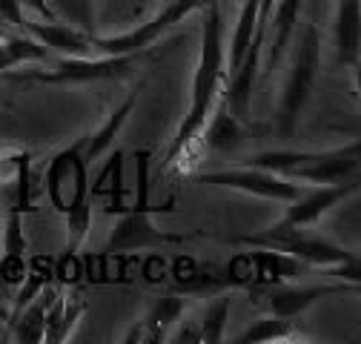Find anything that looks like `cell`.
Segmentation results:
<instances>
[{"instance_id":"cell-25","label":"cell","mask_w":361,"mask_h":344,"mask_svg":"<svg viewBox=\"0 0 361 344\" xmlns=\"http://www.w3.org/2000/svg\"><path fill=\"white\" fill-rule=\"evenodd\" d=\"M227 316H230V295L221 293L218 301L204 310V319L198 321V341L204 344H218L224 341V327H227Z\"/></svg>"},{"instance_id":"cell-23","label":"cell","mask_w":361,"mask_h":344,"mask_svg":"<svg viewBox=\"0 0 361 344\" xmlns=\"http://www.w3.org/2000/svg\"><path fill=\"white\" fill-rule=\"evenodd\" d=\"M295 333V319H281V316H264L258 321H252L241 336L238 341L241 344H269V341H284V338H293Z\"/></svg>"},{"instance_id":"cell-18","label":"cell","mask_w":361,"mask_h":344,"mask_svg":"<svg viewBox=\"0 0 361 344\" xmlns=\"http://www.w3.org/2000/svg\"><path fill=\"white\" fill-rule=\"evenodd\" d=\"M0 169L9 172L15 181V204L9 209L18 212H35V169H32V155L26 149H12L0 155Z\"/></svg>"},{"instance_id":"cell-4","label":"cell","mask_w":361,"mask_h":344,"mask_svg":"<svg viewBox=\"0 0 361 344\" xmlns=\"http://www.w3.org/2000/svg\"><path fill=\"white\" fill-rule=\"evenodd\" d=\"M358 158H361V144L347 141L333 149H315V152H301V149H267L258 155H250L244 164L247 166H261L276 172L290 181H307V184H341L353 181L358 172Z\"/></svg>"},{"instance_id":"cell-2","label":"cell","mask_w":361,"mask_h":344,"mask_svg":"<svg viewBox=\"0 0 361 344\" xmlns=\"http://www.w3.org/2000/svg\"><path fill=\"white\" fill-rule=\"evenodd\" d=\"M89 164L83 155L80 138L61 149L47 169V192L52 207L66 219V255H78L80 244L89 235L92 221V195H89Z\"/></svg>"},{"instance_id":"cell-26","label":"cell","mask_w":361,"mask_h":344,"mask_svg":"<svg viewBox=\"0 0 361 344\" xmlns=\"http://www.w3.org/2000/svg\"><path fill=\"white\" fill-rule=\"evenodd\" d=\"M0 241H4V250H0V255H26V233H23V212L18 209H9L6 212V224H4V235H0Z\"/></svg>"},{"instance_id":"cell-29","label":"cell","mask_w":361,"mask_h":344,"mask_svg":"<svg viewBox=\"0 0 361 344\" xmlns=\"http://www.w3.org/2000/svg\"><path fill=\"white\" fill-rule=\"evenodd\" d=\"M207 4H218V6H221V0H207Z\"/></svg>"},{"instance_id":"cell-14","label":"cell","mask_w":361,"mask_h":344,"mask_svg":"<svg viewBox=\"0 0 361 344\" xmlns=\"http://www.w3.org/2000/svg\"><path fill=\"white\" fill-rule=\"evenodd\" d=\"M301 9H304V0H276L273 6V15H269V26H267V61H264V72L258 75L261 80L267 75H273L290 47V40L295 35V26H298V18H301Z\"/></svg>"},{"instance_id":"cell-22","label":"cell","mask_w":361,"mask_h":344,"mask_svg":"<svg viewBox=\"0 0 361 344\" xmlns=\"http://www.w3.org/2000/svg\"><path fill=\"white\" fill-rule=\"evenodd\" d=\"M255 12H258V0H244L238 20H235L233 40H230L227 52H224V72H227V78L238 69V63L244 61V55L250 49V40H252V32H255Z\"/></svg>"},{"instance_id":"cell-7","label":"cell","mask_w":361,"mask_h":344,"mask_svg":"<svg viewBox=\"0 0 361 344\" xmlns=\"http://www.w3.org/2000/svg\"><path fill=\"white\" fill-rule=\"evenodd\" d=\"M207 6V0H169L161 6V12L149 20L121 35H92L95 55H135V52H149L155 43L184 20L187 15Z\"/></svg>"},{"instance_id":"cell-9","label":"cell","mask_w":361,"mask_h":344,"mask_svg":"<svg viewBox=\"0 0 361 344\" xmlns=\"http://www.w3.org/2000/svg\"><path fill=\"white\" fill-rule=\"evenodd\" d=\"M172 207H123L121 219L115 221L109 241H106V255H123V252H135V250H147V247H158V244H169V241H184L180 235H166L152 224V212H166Z\"/></svg>"},{"instance_id":"cell-16","label":"cell","mask_w":361,"mask_h":344,"mask_svg":"<svg viewBox=\"0 0 361 344\" xmlns=\"http://www.w3.org/2000/svg\"><path fill=\"white\" fill-rule=\"evenodd\" d=\"M83 310H86V301L80 295H69L63 287L52 284L49 307H47V336H43V341H66L75 324L80 321Z\"/></svg>"},{"instance_id":"cell-1","label":"cell","mask_w":361,"mask_h":344,"mask_svg":"<svg viewBox=\"0 0 361 344\" xmlns=\"http://www.w3.org/2000/svg\"><path fill=\"white\" fill-rule=\"evenodd\" d=\"M207 18L201 23V55H198V69L192 78V101L187 115L180 118L178 129H175V138L166 147L164 172H175L180 158H192V152L201 144L204 135V126L207 118L218 101V95L224 92V83H227V72H224V20H221V6L218 4H207L204 6Z\"/></svg>"},{"instance_id":"cell-19","label":"cell","mask_w":361,"mask_h":344,"mask_svg":"<svg viewBox=\"0 0 361 344\" xmlns=\"http://www.w3.org/2000/svg\"><path fill=\"white\" fill-rule=\"evenodd\" d=\"M49 295H52V284L47 290H40L18 316H12V336H15V341H20V344H37V341H43V336H47Z\"/></svg>"},{"instance_id":"cell-30","label":"cell","mask_w":361,"mask_h":344,"mask_svg":"<svg viewBox=\"0 0 361 344\" xmlns=\"http://www.w3.org/2000/svg\"><path fill=\"white\" fill-rule=\"evenodd\" d=\"M164 4H169V0H164Z\"/></svg>"},{"instance_id":"cell-5","label":"cell","mask_w":361,"mask_h":344,"mask_svg":"<svg viewBox=\"0 0 361 344\" xmlns=\"http://www.w3.org/2000/svg\"><path fill=\"white\" fill-rule=\"evenodd\" d=\"M319 63H322V35L319 26L310 23L301 29L295 40V52L290 61V72L281 86V98H279V133L293 135L295 123L312 95L315 78H319Z\"/></svg>"},{"instance_id":"cell-6","label":"cell","mask_w":361,"mask_h":344,"mask_svg":"<svg viewBox=\"0 0 361 344\" xmlns=\"http://www.w3.org/2000/svg\"><path fill=\"white\" fill-rule=\"evenodd\" d=\"M147 52L135 55H86V58H55L49 69H32L15 75L23 83H47V86H86L101 80L126 78L144 61Z\"/></svg>"},{"instance_id":"cell-13","label":"cell","mask_w":361,"mask_h":344,"mask_svg":"<svg viewBox=\"0 0 361 344\" xmlns=\"http://www.w3.org/2000/svg\"><path fill=\"white\" fill-rule=\"evenodd\" d=\"M37 43H43L55 58H86L95 55L92 35L80 32L78 26H69L63 20H26L23 26Z\"/></svg>"},{"instance_id":"cell-10","label":"cell","mask_w":361,"mask_h":344,"mask_svg":"<svg viewBox=\"0 0 361 344\" xmlns=\"http://www.w3.org/2000/svg\"><path fill=\"white\" fill-rule=\"evenodd\" d=\"M358 192V184L355 178L353 181H341V184H315L312 190H301L293 201H287L284 207V215L276 221V224H269V227H276V230H293V227H312L319 219H324V215L338 207L344 198L355 195Z\"/></svg>"},{"instance_id":"cell-27","label":"cell","mask_w":361,"mask_h":344,"mask_svg":"<svg viewBox=\"0 0 361 344\" xmlns=\"http://www.w3.org/2000/svg\"><path fill=\"white\" fill-rule=\"evenodd\" d=\"M26 20H29V12L20 6V0H0V23L23 29Z\"/></svg>"},{"instance_id":"cell-15","label":"cell","mask_w":361,"mask_h":344,"mask_svg":"<svg viewBox=\"0 0 361 344\" xmlns=\"http://www.w3.org/2000/svg\"><path fill=\"white\" fill-rule=\"evenodd\" d=\"M333 47L336 63L347 69H358L361 55V0H338L333 20Z\"/></svg>"},{"instance_id":"cell-28","label":"cell","mask_w":361,"mask_h":344,"mask_svg":"<svg viewBox=\"0 0 361 344\" xmlns=\"http://www.w3.org/2000/svg\"><path fill=\"white\" fill-rule=\"evenodd\" d=\"M20 6H23L26 12L37 15L40 20H58V18H55V12L49 9V4H47V0H20Z\"/></svg>"},{"instance_id":"cell-11","label":"cell","mask_w":361,"mask_h":344,"mask_svg":"<svg viewBox=\"0 0 361 344\" xmlns=\"http://www.w3.org/2000/svg\"><path fill=\"white\" fill-rule=\"evenodd\" d=\"M258 287V284H255ZM341 290H353V284H312V287H301L293 281H281V284H264L255 290V295L264 298L267 310L281 319H298L304 316L315 301H322L333 293Z\"/></svg>"},{"instance_id":"cell-12","label":"cell","mask_w":361,"mask_h":344,"mask_svg":"<svg viewBox=\"0 0 361 344\" xmlns=\"http://www.w3.org/2000/svg\"><path fill=\"white\" fill-rule=\"evenodd\" d=\"M184 307H187V301L180 295H175V293L161 295L155 305L135 321V327L123 336V341H129V344H161V341H166L172 327L180 324Z\"/></svg>"},{"instance_id":"cell-24","label":"cell","mask_w":361,"mask_h":344,"mask_svg":"<svg viewBox=\"0 0 361 344\" xmlns=\"http://www.w3.org/2000/svg\"><path fill=\"white\" fill-rule=\"evenodd\" d=\"M49 9L55 12L58 20L78 26L86 35H95L98 18H95V0H47Z\"/></svg>"},{"instance_id":"cell-8","label":"cell","mask_w":361,"mask_h":344,"mask_svg":"<svg viewBox=\"0 0 361 344\" xmlns=\"http://www.w3.org/2000/svg\"><path fill=\"white\" fill-rule=\"evenodd\" d=\"M195 181L207 184V187H221V190H238L252 198H267V201H279V204H287L301 192L298 181L281 178L269 169L247 166V164L233 166V169H218V172H201V176H195Z\"/></svg>"},{"instance_id":"cell-17","label":"cell","mask_w":361,"mask_h":344,"mask_svg":"<svg viewBox=\"0 0 361 344\" xmlns=\"http://www.w3.org/2000/svg\"><path fill=\"white\" fill-rule=\"evenodd\" d=\"M201 138H204L207 147H212L218 152H230V149H235L244 141V126L230 112L227 95H224V92L218 95V101H215V106H212V112L207 118V126H204V135Z\"/></svg>"},{"instance_id":"cell-21","label":"cell","mask_w":361,"mask_h":344,"mask_svg":"<svg viewBox=\"0 0 361 344\" xmlns=\"http://www.w3.org/2000/svg\"><path fill=\"white\" fill-rule=\"evenodd\" d=\"M49 49L37 43L32 35H6L0 32V72H9L20 63H40L49 61Z\"/></svg>"},{"instance_id":"cell-20","label":"cell","mask_w":361,"mask_h":344,"mask_svg":"<svg viewBox=\"0 0 361 344\" xmlns=\"http://www.w3.org/2000/svg\"><path fill=\"white\" fill-rule=\"evenodd\" d=\"M135 101H138V95H129L95 133H89L86 138H80V144H83V155H86V161L92 164V161H98L112 144H115V138H118V133L126 126V121H129V115H132V109H135Z\"/></svg>"},{"instance_id":"cell-3","label":"cell","mask_w":361,"mask_h":344,"mask_svg":"<svg viewBox=\"0 0 361 344\" xmlns=\"http://www.w3.org/2000/svg\"><path fill=\"white\" fill-rule=\"evenodd\" d=\"M235 244H247V247H264V250H279L287 252L298 262L310 264L312 270H322L333 278H341L344 284L358 287L361 281V267H358V255L347 252L344 247H338L336 241L324 238V235H312L304 227H293V230H276L267 227L258 233H247L238 235Z\"/></svg>"}]
</instances>
